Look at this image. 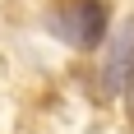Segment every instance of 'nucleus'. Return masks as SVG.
Here are the masks:
<instances>
[{
    "label": "nucleus",
    "instance_id": "f257e3e1",
    "mask_svg": "<svg viewBox=\"0 0 134 134\" xmlns=\"http://www.w3.org/2000/svg\"><path fill=\"white\" fill-rule=\"evenodd\" d=\"M46 28H51L60 42L88 51V46H97V42L107 37V5H102V0H74V5H60V9L46 19Z\"/></svg>",
    "mask_w": 134,
    "mask_h": 134
},
{
    "label": "nucleus",
    "instance_id": "f03ea898",
    "mask_svg": "<svg viewBox=\"0 0 134 134\" xmlns=\"http://www.w3.org/2000/svg\"><path fill=\"white\" fill-rule=\"evenodd\" d=\"M102 83L111 93H120L134 83V19H125L116 32H111V46H107V60H102Z\"/></svg>",
    "mask_w": 134,
    "mask_h": 134
}]
</instances>
